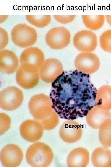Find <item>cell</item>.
I'll list each match as a JSON object with an SVG mask.
<instances>
[{
    "label": "cell",
    "mask_w": 111,
    "mask_h": 167,
    "mask_svg": "<svg viewBox=\"0 0 111 167\" xmlns=\"http://www.w3.org/2000/svg\"><path fill=\"white\" fill-rule=\"evenodd\" d=\"M97 90L89 74L77 70L64 71L52 83L50 97L60 118L73 120L86 116L96 105Z\"/></svg>",
    "instance_id": "obj_1"
},
{
    "label": "cell",
    "mask_w": 111,
    "mask_h": 167,
    "mask_svg": "<svg viewBox=\"0 0 111 167\" xmlns=\"http://www.w3.org/2000/svg\"><path fill=\"white\" fill-rule=\"evenodd\" d=\"M29 112L34 120L49 131L55 128L59 122V116L52 107L50 97L43 94L33 96L28 104Z\"/></svg>",
    "instance_id": "obj_2"
},
{
    "label": "cell",
    "mask_w": 111,
    "mask_h": 167,
    "mask_svg": "<svg viewBox=\"0 0 111 167\" xmlns=\"http://www.w3.org/2000/svg\"><path fill=\"white\" fill-rule=\"evenodd\" d=\"M53 158L54 153L51 148L46 144L40 142L31 145L26 153V161L32 167H47Z\"/></svg>",
    "instance_id": "obj_3"
},
{
    "label": "cell",
    "mask_w": 111,
    "mask_h": 167,
    "mask_svg": "<svg viewBox=\"0 0 111 167\" xmlns=\"http://www.w3.org/2000/svg\"><path fill=\"white\" fill-rule=\"evenodd\" d=\"M11 38L16 45L27 48L33 45L37 39V33L35 29L26 24H17L12 28Z\"/></svg>",
    "instance_id": "obj_4"
},
{
    "label": "cell",
    "mask_w": 111,
    "mask_h": 167,
    "mask_svg": "<svg viewBox=\"0 0 111 167\" xmlns=\"http://www.w3.org/2000/svg\"><path fill=\"white\" fill-rule=\"evenodd\" d=\"M40 77L39 69L31 64H21L16 71L17 83L24 89L34 88L38 83Z\"/></svg>",
    "instance_id": "obj_5"
},
{
    "label": "cell",
    "mask_w": 111,
    "mask_h": 167,
    "mask_svg": "<svg viewBox=\"0 0 111 167\" xmlns=\"http://www.w3.org/2000/svg\"><path fill=\"white\" fill-rule=\"evenodd\" d=\"M23 95L22 91L15 86H9L0 92V108L6 111H12L22 104Z\"/></svg>",
    "instance_id": "obj_6"
},
{
    "label": "cell",
    "mask_w": 111,
    "mask_h": 167,
    "mask_svg": "<svg viewBox=\"0 0 111 167\" xmlns=\"http://www.w3.org/2000/svg\"><path fill=\"white\" fill-rule=\"evenodd\" d=\"M71 34L65 28L56 27L50 29L45 36L47 45L54 49H60L67 46L69 44Z\"/></svg>",
    "instance_id": "obj_7"
},
{
    "label": "cell",
    "mask_w": 111,
    "mask_h": 167,
    "mask_svg": "<svg viewBox=\"0 0 111 167\" xmlns=\"http://www.w3.org/2000/svg\"><path fill=\"white\" fill-rule=\"evenodd\" d=\"M75 66L79 71L86 74H91L99 68L100 62L98 57L92 52H82L76 57Z\"/></svg>",
    "instance_id": "obj_8"
},
{
    "label": "cell",
    "mask_w": 111,
    "mask_h": 167,
    "mask_svg": "<svg viewBox=\"0 0 111 167\" xmlns=\"http://www.w3.org/2000/svg\"><path fill=\"white\" fill-rule=\"evenodd\" d=\"M23 154L21 149L14 144H8L2 149L0 161L5 167H16L19 165L23 160Z\"/></svg>",
    "instance_id": "obj_9"
},
{
    "label": "cell",
    "mask_w": 111,
    "mask_h": 167,
    "mask_svg": "<svg viewBox=\"0 0 111 167\" xmlns=\"http://www.w3.org/2000/svg\"><path fill=\"white\" fill-rule=\"evenodd\" d=\"M64 71L61 62L51 58L46 60L39 69L40 77L44 82L52 83Z\"/></svg>",
    "instance_id": "obj_10"
},
{
    "label": "cell",
    "mask_w": 111,
    "mask_h": 167,
    "mask_svg": "<svg viewBox=\"0 0 111 167\" xmlns=\"http://www.w3.org/2000/svg\"><path fill=\"white\" fill-rule=\"evenodd\" d=\"M73 44L76 49L83 52H91L97 45V37L92 31L87 30L80 31L74 36Z\"/></svg>",
    "instance_id": "obj_11"
},
{
    "label": "cell",
    "mask_w": 111,
    "mask_h": 167,
    "mask_svg": "<svg viewBox=\"0 0 111 167\" xmlns=\"http://www.w3.org/2000/svg\"><path fill=\"white\" fill-rule=\"evenodd\" d=\"M44 128L35 120H27L23 122L19 127L20 132L23 139L27 141L34 142L42 137Z\"/></svg>",
    "instance_id": "obj_12"
},
{
    "label": "cell",
    "mask_w": 111,
    "mask_h": 167,
    "mask_svg": "<svg viewBox=\"0 0 111 167\" xmlns=\"http://www.w3.org/2000/svg\"><path fill=\"white\" fill-rule=\"evenodd\" d=\"M82 129L80 125L73 120L65 121L60 126L59 134L64 142L72 143L78 141L81 137Z\"/></svg>",
    "instance_id": "obj_13"
},
{
    "label": "cell",
    "mask_w": 111,
    "mask_h": 167,
    "mask_svg": "<svg viewBox=\"0 0 111 167\" xmlns=\"http://www.w3.org/2000/svg\"><path fill=\"white\" fill-rule=\"evenodd\" d=\"M19 62L18 58L13 51L2 50L0 51V71L5 74H11L17 71Z\"/></svg>",
    "instance_id": "obj_14"
},
{
    "label": "cell",
    "mask_w": 111,
    "mask_h": 167,
    "mask_svg": "<svg viewBox=\"0 0 111 167\" xmlns=\"http://www.w3.org/2000/svg\"><path fill=\"white\" fill-rule=\"evenodd\" d=\"M110 118H111L110 110L104 109L97 105L92 107L86 116L87 124L94 129H99L105 121Z\"/></svg>",
    "instance_id": "obj_15"
},
{
    "label": "cell",
    "mask_w": 111,
    "mask_h": 167,
    "mask_svg": "<svg viewBox=\"0 0 111 167\" xmlns=\"http://www.w3.org/2000/svg\"><path fill=\"white\" fill-rule=\"evenodd\" d=\"M45 57L42 50L37 47H30L24 50L20 57L21 64L34 65L39 69L44 62Z\"/></svg>",
    "instance_id": "obj_16"
},
{
    "label": "cell",
    "mask_w": 111,
    "mask_h": 167,
    "mask_svg": "<svg viewBox=\"0 0 111 167\" xmlns=\"http://www.w3.org/2000/svg\"><path fill=\"white\" fill-rule=\"evenodd\" d=\"M89 153L86 148L79 147L73 149L68 154L67 164L68 167H85L88 164Z\"/></svg>",
    "instance_id": "obj_17"
},
{
    "label": "cell",
    "mask_w": 111,
    "mask_h": 167,
    "mask_svg": "<svg viewBox=\"0 0 111 167\" xmlns=\"http://www.w3.org/2000/svg\"><path fill=\"white\" fill-rule=\"evenodd\" d=\"M92 161L96 167H111V151L104 146L97 148L92 152Z\"/></svg>",
    "instance_id": "obj_18"
},
{
    "label": "cell",
    "mask_w": 111,
    "mask_h": 167,
    "mask_svg": "<svg viewBox=\"0 0 111 167\" xmlns=\"http://www.w3.org/2000/svg\"><path fill=\"white\" fill-rule=\"evenodd\" d=\"M96 105L107 110L111 109V86L108 85L101 87L97 90Z\"/></svg>",
    "instance_id": "obj_19"
},
{
    "label": "cell",
    "mask_w": 111,
    "mask_h": 167,
    "mask_svg": "<svg viewBox=\"0 0 111 167\" xmlns=\"http://www.w3.org/2000/svg\"><path fill=\"white\" fill-rule=\"evenodd\" d=\"M98 137L102 145L107 148L111 147V118L105 121L99 128Z\"/></svg>",
    "instance_id": "obj_20"
},
{
    "label": "cell",
    "mask_w": 111,
    "mask_h": 167,
    "mask_svg": "<svg viewBox=\"0 0 111 167\" xmlns=\"http://www.w3.org/2000/svg\"><path fill=\"white\" fill-rule=\"evenodd\" d=\"M83 22L88 28L92 30L99 29L104 25V15H82Z\"/></svg>",
    "instance_id": "obj_21"
},
{
    "label": "cell",
    "mask_w": 111,
    "mask_h": 167,
    "mask_svg": "<svg viewBox=\"0 0 111 167\" xmlns=\"http://www.w3.org/2000/svg\"><path fill=\"white\" fill-rule=\"evenodd\" d=\"M27 21L32 25L39 28L47 26L50 23L51 17L50 15H26Z\"/></svg>",
    "instance_id": "obj_22"
},
{
    "label": "cell",
    "mask_w": 111,
    "mask_h": 167,
    "mask_svg": "<svg viewBox=\"0 0 111 167\" xmlns=\"http://www.w3.org/2000/svg\"><path fill=\"white\" fill-rule=\"evenodd\" d=\"M100 42L103 51L111 53V29L107 30L102 33L100 37Z\"/></svg>",
    "instance_id": "obj_23"
},
{
    "label": "cell",
    "mask_w": 111,
    "mask_h": 167,
    "mask_svg": "<svg viewBox=\"0 0 111 167\" xmlns=\"http://www.w3.org/2000/svg\"><path fill=\"white\" fill-rule=\"evenodd\" d=\"M0 135L4 134L8 130L11 124V119L10 117L4 113H0Z\"/></svg>",
    "instance_id": "obj_24"
},
{
    "label": "cell",
    "mask_w": 111,
    "mask_h": 167,
    "mask_svg": "<svg viewBox=\"0 0 111 167\" xmlns=\"http://www.w3.org/2000/svg\"><path fill=\"white\" fill-rule=\"evenodd\" d=\"M55 19L58 22L66 24L70 23L75 19L76 15H54Z\"/></svg>",
    "instance_id": "obj_25"
},
{
    "label": "cell",
    "mask_w": 111,
    "mask_h": 167,
    "mask_svg": "<svg viewBox=\"0 0 111 167\" xmlns=\"http://www.w3.org/2000/svg\"><path fill=\"white\" fill-rule=\"evenodd\" d=\"M0 49H3L8 44V35L7 32L3 28H0Z\"/></svg>",
    "instance_id": "obj_26"
},
{
    "label": "cell",
    "mask_w": 111,
    "mask_h": 167,
    "mask_svg": "<svg viewBox=\"0 0 111 167\" xmlns=\"http://www.w3.org/2000/svg\"><path fill=\"white\" fill-rule=\"evenodd\" d=\"M105 16L107 22L111 26V15H106Z\"/></svg>",
    "instance_id": "obj_27"
}]
</instances>
